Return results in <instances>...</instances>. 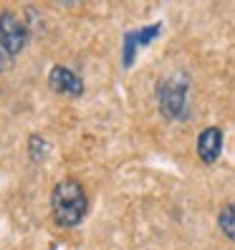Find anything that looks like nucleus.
I'll use <instances>...</instances> for the list:
<instances>
[{"label":"nucleus","mask_w":235,"mask_h":250,"mask_svg":"<svg viewBox=\"0 0 235 250\" xmlns=\"http://www.w3.org/2000/svg\"><path fill=\"white\" fill-rule=\"evenodd\" d=\"M223 152V129L220 126H208L200 131L197 137V157L202 165H215Z\"/></svg>","instance_id":"obj_6"},{"label":"nucleus","mask_w":235,"mask_h":250,"mask_svg":"<svg viewBox=\"0 0 235 250\" xmlns=\"http://www.w3.org/2000/svg\"><path fill=\"white\" fill-rule=\"evenodd\" d=\"M51 212L53 223L64 230H73L84 223L86 212H89V195L86 187L76 177H66L56 182L51 189Z\"/></svg>","instance_id":"obj_1"},{"label":"nucleus","mask_w":235,"mask_h":250,"mask_svg":"<svg viewBox=\"0 0 235 250\" xmlns=\"http://www.w3.org/2000/svg\"><path fill=\"white\" fill-rule=\"evenodd\" d=\"M157 106L165 119L185 122L190 116V81L185 76L165 79L157 86Z\"/></svg>","instance_id":"obj_2"},{"label":"nucleus","mask_w":235,"mask_h":250,"mask_svg":"<svg viewBox=\"0 0 235 250\" xmlns=\"http://www.w3.org/2000/svg\"><path fill=\"white\" fill-rule=\"evenodd\" d=\"M162 33V23H152V25H144L137 28V31H127L122 38V66L131 68L137 61V53L142 48H147L150 43H154V38H159Z\"/></svg>","instance_id":"obj_4"},{"label":"nucleus","mask_w":235,"mask_h":250,"mask_svg":"<svg viewBox=\"0 0 235 250\" xmlns=\"http://www.w3.org/2000/svg\"><path fill=\"white\" fill-rule=\"evenodd\" d=\"M217 228H220V232H223L228 240L235 243V200L223 205V210L217 212Z\"/></svg>","instance_id":"obj_7"},{"label":"nucleus","mask_w":235,"mask_h":250,"mask_svg":"<svg viewBox=\"0 0 235 250\" xmlns=\"http://www.w3.org/2000/svg\"><path fill=\"white\" fill-rule=\"evenodd\" d=\"M48 86L51 91L58 94V96H71V99H81L86 86H84V79L79 76L76 71H71L68 66H61L56 63L51 71H48Z\"/></svg>","instance_id":"obj_5"},{"label":"nucleus","mask_w":235,"mask_h":250,"mask_svg":"<svg viewBox=\"0 0 235 250\" xmlns=\"http://www.w3.org/2000/svg\"><path fill=\"white\" fill-rule=\"evenodd\" d=\"M28 144H31V159H33V162H43V159H46V154H48V142H46V139L38 137V134H33Z\"/></svg>","instance_id":"obj_8"},{"label":"nucleus","mask_w":235,"mask_h":250,"mask_svg":"<svg viewBox=\"0 0 235 250\" xmlns=\"http://www.w3.org/2000/svg\"><path fill=\"white\" fill-rule=\"evenodd\" d=\"M28 38H31V28L18 13L13 10L0 13V46L13 58H18L23 53V48L28 46Z\"/></svg>","instance_id":"obj_3"}]
</instances>
